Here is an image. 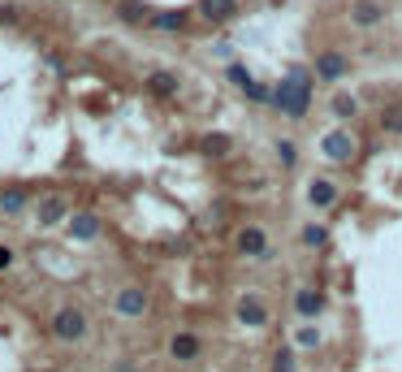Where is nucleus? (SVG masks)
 Wrapping results in <instances>:
<instances>
[{
  "label": "nucleus",
  "mask_w": 402,
  "mask_h": 372,
  "mask_svg": "<svg viewBox=\"0 0 402 372\" xmlns=\"http://www.w3.org/2000/svg\"><path fill=\"white\" fill-rule=\"evenodd\" d=\"M52 334L61 338V342H78L83 334H87V316L78 312V307H61L52 316Z\"/></svg>",
  "instance_id": "2"
},
{
  "label": "nucleus",
  "mask_w": 402,
  "mask_h": 372,
  "mask_svg": "<svg viewBox=\"0 0 402 372\" xmlns=\"http://www.w3.org/2000/svg\"><path fill=\"white\" fill-rule=\"evenodd\" d=\"M273 372H295V351H290V346H281V351L273 355Z\"/></svg>",
  "instance_id": "20"
},
{
  "label": "nucleus",
  "mask_w": 402,
  "mask_h": 372,
  "mask_svg": "<svg viewBox=\"0 0 402 372\" xmlns=\"http://www.w3.org/2000/svg\"><path fill=\"white\" fill-rule=\"evenodd\" d=\"M295 307H299V316H320L324 312V294L320 290H299L295 294Z\"/></svg>",
  "instance_id": "11"
},
{
  "label": "nucleus",
  "mask_w": 402,
  "mask_h": 372,
  "mask_svg": "<svg viewBox=\"0 0 402 372\" xmlns=\"http://www.w3.org/2000/svg\"><path fill=\"white\" fill-rule=\"evenodd\" d=\"M333 109H337V117H351V113H355V100H351V95H337Z\"/></svg>",
  "instance_id": "24"
},
{
  "label": "nucleus",
  "mask_w": 402,
  "mask_h": 372,
  "mask_svg": "<svg viewBox=\"0 0 402 372\" xmlns=\"http://www.w3.org/2000/svg\"><path fill=\"white\" fill-rule=\"evenodd\" d=\"M273 100H277V109H281L285 117H303L307 104H312V83H307V74H299V70L285 74V78L277 83Z\"/></svg>",
  "instance_id": "1"
},
{
  "label": "nucleus",
  "mask_w": 402,
  "mask_h": 372,
  "mask_svg": "<svg viewBox=\"0 0 402 372\" xmlns=\"http://www.w3.org/2000/svg\"><path fill=\"white\" fill-rule=\"evenodd\" d=\"M355 22H359V26L381 22V5H376V0H359V5H355Z\"/></svg>",
  "instance_id": "17"
},
{
  "label": "nucleus",
  "mask_w": 402,
  "mask_h": 372,
  "mask_svg": "<svg viewBox=\"0 0 402 372\" xmlns=\"http://www.w3.org/2000/svg\"><path fill=\"white\" fill-rule=\"evenodd\" d=\"M238 251H243V255H264V251H268V234L255 230V225L243 230V234H238Z\"/></svg>",
  "instance_id": "8"
},
{
  "label": "nucleus",
  "mask_w": 402,
  "mask_h": 372,
  "mask_svg": "<svg viewBox=\"0 0 402 372\" xmlns=\"http://www.w3.org/2000/svg\"><path fill=\"white\" fill-rule=\"evenodd\" d=\"M229 78H234V83H238V87H243V91H247V95H251V91H255V83H251V78H247V70H243V65H229Z\"/></svg>",
  "instance_id": "22"
},
{
  "label": "nucleus",
  "mask_w": 402,
  "mask_h": 372,
  "mask_svg": "<svg viewBox=\"0 0 402 372\" xmlns=\"http://www.w3.org/2000/svg\"><path fill=\"white\" fill-rule=\"evenodd\" d=\"M143 307H147L143 286H126V290L117 294V312H122V316H143Z\"/></svg>",
  "instance_id": "7"
},
{
  "label": "nucleus",
  "mask_w": 402,
  "mask_h": 372,
  "mask_svg": "<svg viewBox=\"0 0 402 372\" xmlns=\"http://www.w3.org/2000/svg\"><path fill=\"white\" fill-rule=\"evenodd\" d=\"M169 351H174V359H199V351H203V346H199V338H195V334H178Z\"/></svg>",
  "instance_id": "13"
},
{
  "label": "nucleus",
  "mask_w": 402,
  "mask_h": 372,
  "mask_svg": "<svg viewBox=\"0 0 402 372\" xmlns=\"http://www.w3.org/2000/svg\"><path fill=\"white\" fill-rule=\"evenodd\" d=\"M234 9H238V0H199V18L212 22V26L229 22V18H234Z\"/></svg>",
  "instance_id": "3"
},
{
  "label": "nucleus",
  "mask_w": 402,
  "mask_h": 372,
  "mask_svg": "<svg viewBox=\"0 0 402 372\" xmlns=\"http://www.w3.org/2000/svg\"><path fill=\"white\" fill-rule=\"evenodd\" d=\"M238 321H243V325H251V329L268 321V307H264V299H260V294H243V299H238Z\"/></svg>",
  "instance_id": "4"
},
{
  "label": "nucleus",
  "mask_w": 402,
  "mask_h": 372,
  "mask_svg": "<svg viewBox=\"0 0 402 372\" xmlns=\"http://www.w3.org/2000/svg\"><path fill=\"white\" fill-rule=\"evenodd\" d=\"M199 152H203V156H225V152H229V139H225V134H208V139L199 143Z\"/></svg>",
  "instance_id": "18"
},
{
  "label": "nucleus",
  "mask_w": 402,
  "mask_h": 372,
  "mask_svg": "<svg viewBox=\"0 0 402 372\" xmlns=\"http://www.w3.org/2000/svg\"><path fill=\"white\" fill-rule=\"evenodd\" d=\"M117 18H122V22H130V26L152 22V14H147V5H143V0H122V5H117Z\"/></svg>",
  "instance_id": "12"
},
{
  "label": "nucleus",
  "mask_w": 402,
  "mask_h": 372,
  "mask_svg": "<svg viewBox=\"0 0 402 372\" xmlns=\"http://www.w3.org/2000/svg\"><path fill=\"white\" fill-rule=\"evenodd\" d=\"M5 264H9V251H5V247H0V269H5Z\"/></svg>",
  "instance_id": "25"
},
{
  "label": "nucleus",
  "mask_w": 402,
  "mask_h": 372,
  "mask_svg": "<svg viewBox=\"0 0 402 372\" xmlns=\"http://www.w3.org/2000/svg\"><path fill=\"white\" fill-rule=\"evenodd\" d=\"M316 70H320V78H342V74H347V57H342V52H324V57L316 61Z\"/></svg>",
  "instance_id": "9"
},
{
  "label": "nucleus",
  "mask_w": 402,
  "mask_h": 372,
  "mask_svg": "<svg viewBox=\"0 0 402 372\" xmlns=\"http://www.w3.org/2000/svg\"><path fill=\"white\" fill-rule=\"evenodd\" d=\"M324 156H333V161H351V156H355L351 134H347V130H333V134H324Z\"/></svg>",
  "instance_id": "5"
},
{
  "label": "nucleus",
  "mask_w": 402,
  "mask_h": 372,
  "mask_svg": "<svg viewBox=\"0 0 402 372\" xmlns=\"http://www.w3.org/2000/svg\"><path fill=\"white\" fill-rule=\"evenodd\" d=\"M381 122H385L389 134H402V104H389V109L381 113Z\"/></svg>",
  "instance_id": "19"
},
{
  "label": "nucleus",
  "mask_w": 402,
  "mask_h": 372,
  "mask_svg": "<svg viewBox=\"0 0 402 372\" xmlns=\"http://www.w3.org/2000/svg\"><path fill=\"white\" fill-rule=\"evenodd\" d=\"M307 199H312V208H333V199H337V191H333V182H324V178H316V182L307 186Z\"/></svg>",
  "instance_id": "10"
},
{
  "label": "nucleus",
  "mask_w": 402,
  "mask_h": 372,
  "mask_svg": "<svg viewBox=\"0 0 402 372\" xmlns=\"http://www.w3.org/2000/svg\"><path fill=\"white\" fill-rule=\"evenodd\" d=\"M61 217H65V199H61V195H48L43 208H39V221L52 225V221H61Z\"/></svg>",
  "instance_id": "15"
},
{
  "label": "nucleus",
  "mask_w": 402,
  "mask_h": 372,
  "mask_svg": "<svg viewBox=\"0 0 402 372\" xmlns=\"http://www.w3.org/2000/svg\"><path fill=\"white\" fill-rule=\"evenodd\" d=\"M303 238H307V247H324V238H329V234H324L320 225H307V230H303Z\"/></svg>",
  "instance_id": "23"
},
{
  "label": "nucleus",
  "mask_w": 402,
  "mask_h": 372,
  "mask_svg": "<svg viewBox=\"0 0 402 372\" xmlns=\"http://www.w3.org/2000/svg\"><path fill=\"white\" fill-rule=\"evenodd\" d=\"M22 208H26V191H0V212L5 217H18Z\"/></svg>",
  "instance_id": "16"
},
{
  "label": "nucleus",
  "mask_w": 402,
  "mask_h": 372,
  "mask_svg": "<svg viewBox=\"0 0 402 372\" xmlns=\"http://www.w3.org/2000/svg\"><path fill=\"white\" fill-rule=\"evenodd\" d=\"M95 230H100L95 217H78V221H74V234H78V238H95Z\"/></svg>",
  "instance_id": "21"
},
{
  "label": "nucleus",
  "mask_w": 402,
  "mask_h": 372,
  "mask_svg": "<svg viewBox=\"0 0 402 372\" xmlns=\"http://www.w3.org/2000/svg\"><path fill=\"white\" fill-rule=\"evenodd\" d=\"M152 26L164 31V35H182L186 31V14L182 9H160V14H152Z\"/></svg>",
  "instance_id": "6"
},
{
  "label": "nucleus",
  "mask_w": 402,
  "mask_h": 372,
  "mask_svg": "<svg viewBox=\"0 0 402 372\" xmlns=\"http://www.w3.org/2000/svg\"><path fill=\"white\" fill-rule=\"evenodd\" d=\"M147 91H152V95H178V78L169 74V70H156V74L147 78Z\"/></svg>",
  "instance_id": "14"
}]
</instances>
